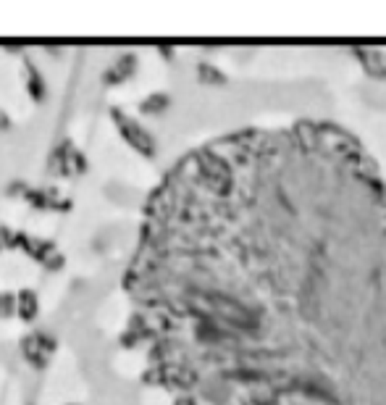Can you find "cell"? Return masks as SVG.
<instances>
[{
  "label": "cell",
  "mask_w": 386,
  "mask_h": 405,
  "mask_svg": "<svg viewBox=\"0 0 386 405\" xmlns=\"http://www.w3.org/2000/svg\"><path fill=\"white\" fill-rule=\"evenodd\" d=\"M87 169H90V161H87V156H84V150L74 147V153H71V174L84 176V174H87Z\"/></svg>",
  "instance_id": "12"
},
{
  "label": "cell",
  "mask_w": 386,
  "mask_h": 405,
  "mask_svg": "<svg viewBox=\"0 0 386 405\" xmlns=\"http://www.w3.org/2000/svg\"><path fill=\"white\" fill-rule=\"evenodd\" d=\"M29 190H32V187H29V184L24 182V179H11L8 187H6V193H8L11 198H24V195H27Z\"/></svg>",
  "instance_id": "15"
},
{
  "label": "cell",
  "mask_w": 386,
  "mask_h": 405,
  "mask_svg": "<svg viewBox=\"0 0 386 405\" xmlns=\"http://www.w3.org/2000/svg\"><path fill=\"white\" fill-rule=\"evenodd\" d=\"M18 239H21V232H13L11 227H0V242L6 250L18 248Z\"/></svg>",
  "instance_id": "14"
},
{
  "label": "cell",
  "mask_w": 386,
  "mask_h": 405,
  "mask_svg": "<svg viewBox=\"0 0 386 405\" xmlns=\"http://www.w3.org/2000/svg\"><path fill=\"white\" fill-rule=\"evenodd\" d=\"M32 340H35L37 348L42 350V353H47V355H53L55 350H58V337H53L50 331H35Z\"/></svg>",
  "instance_id": "11"
},
{
  "label": "cell",
  "mask_w": 386,
  "mask_h": 405,
  "mask_svg": "<svg viewBox=\"0 0 386 405\" xmlns=\"http://www.w3.org/2000/svg\"><path fill=\"white\" fill-rule=\"evenodd\" d=\"M66 405H79V403H66Z\"/></svg>",
  "instance_id": "20"
},
{
  "label": "cell",
  "mask_w": 386,
  "mask_h": 405,
  "mask_svg": "<svg viewBox=\"0 0 386 405\" xmlns=\"http://www.w3.org/2000/svg\"><path fill=\"white\" fill-rule=\"evenodd\" d=\"M24 200L29 202V208H35V211H47L50 208V190H29L24 195Z\"/></svg>",
  "instance_id": "10"
},
{
  "label": "cell",
  "mask_w": 386,
  "mask_h": 405,
  "mask_svg": "<svg viewBox=\"0 0 386 405\" xmlns=\"http://www.w3.org/2000/svg\"><path fill=\"white\" fill-rule=\"evenodd\" d=\"M16 316V295L0 292V319H11Z\"/></svg>",
  "instance_id": "13"
},
{
  "label": "cell",
  "mask_w": 386,
  "mask_h": 405,
  "mask_svg": "<svg viewBox=\"0 0 386 405\" xmlns=\"http://www.w3.org/2000/svg\"><path fill=\"white\" fill-rule=\"evenodd\" d=\"M165 105H168V98H165L163 92H153V95H147L145 101L139 103V110H142L145 116H158Z\"/></svg>",
  "instance_id": "9"
},
{
  "label": "cell",
  "mask_w": 386,
  "mask_h": 405,
  "mask_svg": "<svg viewBox=\"0 0 386 405\" xmlns=\"http://www.w3.org/2000/svg\"><path fill=\"white\" fill-rule=\"evenodd\" d=\"M3 250H6V248H3V242H0V253H3Z\"/></svg>",
  "instance_id": "19"
},
{
  "label": "cell",
  "mask_w": 386,
  "mask_h": 405,
  "mask_svg": "<svg viewBox=\"0 0 386 405\" xmlns=\"http://www.w3.org/2000/svg\"><path fill=\"white\" fill-rule=\"evenodd\" d=\"M16 316L24 324H32L40 316V297H37L35 290L24 287L16 292Z\"/></svg>",
  "instance_id": "4"
},
{
  "label": "cell",
  "mask_w": 386,
  "mask_h": 405,
  "mask_svg": "<svg viewBox=\"0 0 386 405\" xmlns=\"http://www.w3.org/2000/svg\"><path fill=\"white\" fill-rule=\"evenodd\" d=\"M55 253H58V250H55V242H50V239H40V237H32L29 250H27V256L32 258V261H37V263H42V266H45Z\"/></svg>",
  "instance_id": "8"
},
{
  "label": "cell",
  "mask_w": 386,
  "mask_h": 405,
  "mask_svg": "<svg viewBox=\"0 0 386 405\" xmlns=\"http://www.w3.org/2000/svg\"><path fill=\"white\" fill-rule=\"evenodd\" d=\"M45 53H47V55H53V58H55V55H58V58H61V55H64V47L47 45V47H45Z\"/></svg>",
  "instance_id": "18"
},
{
  "label": "cell",
  "mask_w": 386,
  "mask_h": 405,
  "mask_svg": "<svg viewBox=\"0 0 386 405\" xmlns=\"http://www.w3.org/2000/svg\"><path fill=\"white\" fill-rule=\"evenodd\" d=\"M24 84H27V92L29 98L35 103H45L47 101V82L45 76H42V72H40V66L29 58V55H24Z\"/></svg>",
  "instance_id": "3"
},
{
  "label": "cell",
  "mask_w": 386,
  "mask_h": 405,
  "mask_svg": "<svg viewBox=\"0 0 386 405\" xmlns=\"http://www.w3.org/2000/svg\"><path fill=\"white\" fill-rule=\"evenodd\" d=\"M337 405H386V382L370 387L365 392H358V395H352L349 400H341Z\"/></svg>",
  "instance_id": "7"
},
{
  "label": "cell",
  "mask_w": 386,
  "mask_h": 405,
  "mask_svg": "<svg viewBox=\"0 0 386 405\" xmlns=\"http://www.w3.org/2000/svg\"><path fill=\"white\" fill-rule=\"evenodd\" d=\"M137 72V55L134 53H121L113 64H108L100 74L103 87H116V84L127 82L131 74Z\"/></svg>",
  "instance_id": "2"
},
{
  "label": "cell",
  "mask_w": 386,
  "mask_h": 405,
  "mask_svg": "<svg viewBox=\"0 0 386 405\" xmlns=\"http://www.w3.org/2000/svg\"><path fill=\"white\" fill-rule=\"evenodd\" d=\"M66 266V258H64V253H55L50 261L45 263V271H61V268Z\"/></svg>",
  "instance_id": "16"
},
{
  "label": "cell",
  "mask_w": 386,
  "mask_h": 405,
  "mask_svg": "<svg viewBox=\"0 0 386 405\" xmlns=\"http://www.w3.org/2000/svg\"><path fill=\"white\" fill-rule=\"evenodd\" d=\"M18 350H21V355H24V360H27L29 366L35 368V371H45L47 363H50V355L47 353H42V350L37 348L35 340H32V334H27L24 340L18 342Z\"/></svg>",
  "instance_id": "6"
},
{
  "label": "cell",
  "mask_w": 386,
  "mask_h": 405,
  "mask_svg": "<svg viewBox=\"0 0 386 405\" xmlns=\"http://www.w3.org/2000/svg\"><path fill=\"white\" fill-rule=\"evenodd\" d=\"M110 119H113V124H116V129H119L121 139H124L129 147H134L139 156H145V158L156 156V139H153V135H150V132H147L137 119L127 116V113H124L121 108H116V105L110 108Z\"/></svg>",
  "instance_id": "1"
},
{
  "label": "cell",
  "mask_w": 386,
  "mask_h": 405,
  "mask_svg": "<svg viewBox=\"0 0 386 405\" xmlns=\"http://www.w3.org/2000/svg\"><path fill=\"white\" fill-rule=\"evenodd\" d=\"M11 129H13V119L8 116V110L0 108V135H8Z\"/></svg>",
  "instance_id": "17"
},
{
  "label": "cell",
  "mask_w": 386,
  "mask_h": 405,
  "mask_svg": "<svg viewBox=\"0 0 386 405\" xmlns=\"http://www.w3.org/2000/svg\"><path fill=\"white\" fill-rule=\"evenodd\" d=\"M71 153L74 142L71 139H61L50 153V171H58L61 176H71Z\"/></svg>",
  "instance_id": "5"
}]
</instances>
